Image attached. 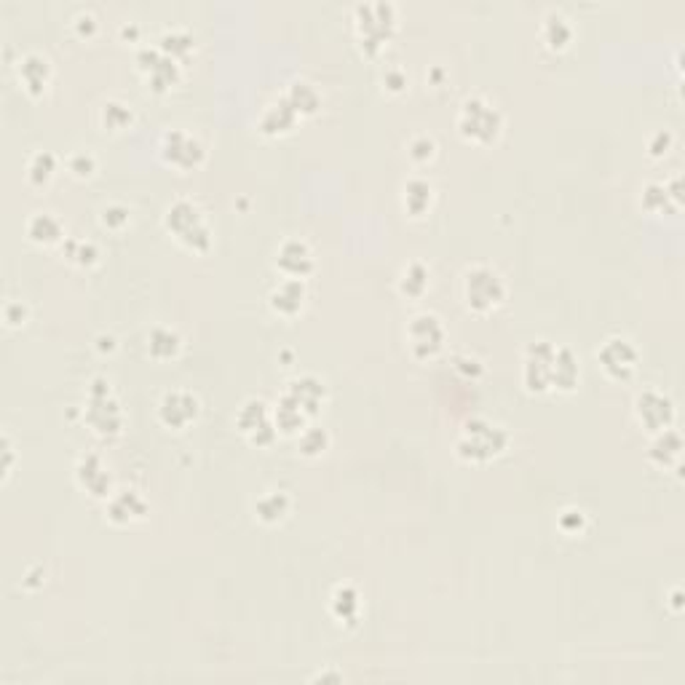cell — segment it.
<instances>
[{
    "label": "cell",
    "instance_id": "cell-1",
    "mask_svg": "<svg viewBox=\"0 0 685 685\" xmlns=\"http://www.w3.org/2000/svg\"><path fill=\"white\" fill-rule=\"evenodd\" d=\"M507 445H509V434L504 426L477 418L463 426L456 442V453L468 463H485L501 456Z\"/></svg>",
    "mask_w": 685,
    "mask_h": 685
},
{
    "label": "cell",
    "instance_id": "cell-2",
    "mask_svg": "<svg viewBox=\"0 0 685 685\" xmlns=\"http://www.w3.org/2000/svg\"><path fill=\"white\" fill-rule=\"evenodd\" d=\"M167 228L169 233H174V238L179 244H185L188 249L193 252H207L209 244H212V230L207 226L201 209L188 201V198H177L167 209Z\"/></svg>",
    "mask_w": 685,
    "mask_h": 685
},
{
    "label": "cell",
    "instance_id": "cell-3",
    "mask_svg": "<svg viewBox=\"0 0 685 685\" xmlns=\"http://www.w3.org/2000/svg\"><path fill=\"white\" fill-rule=\"evenodd\" d=\"M507 297V285L501 274L490 265H474L463 274V300L471 311L487 314L498 308Z\"/></svg>",
    "mask_w": 685,
    "mask_h": 685
},
{
    "label": "cell",
    "instance_id": "cell-4",
    "mask_svg": "<svg viewBox=\"0 0 685 685\" xmlns=\"http://www.w3.org/2000/svg\"><path fill=\"white\" fill-rule=\"evenodd\" d=\"M504 118L496 105H490L485 97H468L458 115V129L468 142L487 145L501 134Z\"/></svg>",
    "mask_w": 685,
    "mask_h": 685
},
{
    "label": "cell",
    "instance_id": "cell-5",
    "mask_svg": "<svg viewBox=\"0 0 685 685\" xmlns=\"http://www.w3.org/2000/svg\"><path fill=\"white\" fill-rule=\"evenodd\" d=\"M86 420L100 437H118L123 426L121 407L111 394V383L105 378H94L89 389V407H86Z\"/></svg>",
    "mask_w": 685,
    "mask_h": 685
},
{
    "label": "cell",
    "instance_id": "cell-6",
    "mask_svg": "<svg viewBox=\"0 0 685 685\" xmlns=\"http://www.w3.org/2000/svg\"><path fill=\"white\" fill-rule=\"evenodd\" d=\"M356 30L362 46L375 54L394 30V8L389 3H362L356 5Z\"/></svg>",
    "mask_w": 685,
    "mask_h": 685
},
{
    "label": "cell",
    "instance_id": "cell-7",
    "mask_svg": "<svg viewBox=\"0 0 685 685\" xmlns=\"http://www.w3.org/2000/svg\"><path fill=\"white\" fill-rule=\"evenodd\" d=\"M552 362H555V345L549 341H535L525 348L522 383L527 391L544 394L552 389Z\"/></svg>",
    "mask_w": 685,
    "mask_h": 685
},
{
    "label": "cell",
    "instance_id": "cell-8",
    "mask_svg": "<svg viewBox=\"0 0 685 685\" xmlns=\"http://www.w3.org/2000/svg\"><path fill=\"white\" fill-rule=\"evenodd\" d=\"M407 342H410V351L418 359H434L442 351V345H445L442 319L437 314H418V316H412V322L407 327Z\"/></svg>",
    "mask_w": 685,
    "mask_h": 685
},
{
    "label": "cell",
    "instance_id": "cell-9",
    "mask_svg": "<svg viewBox=\"0 0 685 685\" xmlns=\"http://www.w3.org/2000/svg\"><path fill=\"white\" fill-rule=\"evenodd\" d=\"M236 423L252 445H271L279 434V429L271 418V410L263 400L244 401L236 415Z\"/></svg>",
    "mask_w": 685,
    "mask_h": 685
},
{
    "label": "cell",
    "instance_id": "cell-10",
    "mask_svg": "<svg viewBox=\"0 0 685 685\" xmlns=\"http://www.w3.org/2000/svg\"><path fill=\"white\" fill-rule=\"evenodd\" d=\"M597 359L611 381H629L637 370V348L629 338H608L597 348Z\"/></svg>",
    "mask_w": 685,
    "mask_h": 685
},
{
    "label": "cell",
    "instance_id": "cell-11",
    "mask_svg": "<svg viewBox=\"0 0 685 685\" xmlns=\"http://www.w3.org/2000/svg\"><path fill=\"white\" fill-rule=\"evenodd\" d=\"M634 415H637V420H640L648 431L659 434V431H664V429L672 426V420H675V404H672V400H670L667 394L653 391V389H645V391L637 394V400H634Z\"/></svg>",
    "mask_w": 685,
    "mask_h": 685
},
{
    "label": "cell",
    "instance_id": "cell-12",
    "mask_svg": "<svg viewBox=\"0 0 685 685\" xmlns=\"http://www.w3.org/2000/svg\"><path fill=\"white\" fill-rule=\"evenodd\" d=\"M164 159L167 164L177 167V169H193L204 161V148L196 137H190L182 129H171L164 134Z\"/></svg>",
    "mask_w": 685,
    "mask_h": 685
},
{
    "label": "cell",
    "instance_id": "cell-13",
    "mask_svg": "<svg viewBox=\"0 0 685 685\" xmlns=\"http://www.w3.org/2000/svg\"><path fill=\"white\" fill-rule=\"evenodd\" d=\"M201 412V401L190 391H167L159 401V418L169 429H185L190 426Z\"/></svg>",
    "mask_w": 685,
    "mask_h": 685
},
{
    "label": "cell",
    "instance_id": "cell-14",
    "mask_svg": "<svg viewBox=\"0 0 685 685\" xmlns=\"http://www.w3.org/2000/svg\"><path fill=\"white\" fill-rule=\"evenodd\" d=\"M75 479L94 498H111L113 496V477H111L108 466L102 463V458L94 456V453L81 456L78 466H75Z\"/></svg>",
    "mask_w": 685,
    "mask_h": 685
},
{
    "label": "cell",
    "instance_id": "cell-15",
    "mask_svg": "<svg viewBox=\"0 0 685 685\" xmlns=\"http://www.w3.org/2000/svg\"><path fill=\"white\" fill-rule=\"evenodd\" d=\"M276 265L289 279H303L314 268V252L303 238H286L276 249Z\"/></svg>",
    "mask_w": 685,
    "mask_h": 685
},
{
    "label": "cell",
    "instance_id": "cell-16",
    "mask_svg": "<svg viewBox=\"0 0 685 685\" xmlns=\"http://www.w3.org/2000/svg\"><path fill=\"white\" fill-rule=\"evenodd\" d=\"M140 67L148 72V83L153 89H169L171 83L179 78V64L177 59L164 54L161 49H145L140 52Z\"/></svg>",
    "mask_w": 685,
    "mask_h": 685
},
{
    "label": "cell",
    "instance_id": "cell-17",
    "mask_svg": "<svg viewBox=\"0 0 685 685\" xmlns=\"http://www.w3.org/2000/svg\"><path fill=\"white\" fill-rule=\"evenodd\" d=\"M286 394L314 418V415L319 412V407L327 400V386H324L319 378H314V375H303V378L289 381Z\"/></svg>",
    "mask_w": 685,
    "mask_h": 685
},
{
    "label": "cell",
    "instance_id": "cell-18",
    "mask_svg": "<svg viewBox=\"0 0 685 685\" xmlns=\"http://www.w3.org/2000/svg\"><path fill=\"white\" fill-rule=\"evenodd\" d=\"M148 514V504L137 490H118L108 498V516L115 525H129Z\"/></svg>",
    "mask_w": 685,
    "mask_h": 685
},
{
    "label": "cell",
    "instance_id": "cell-19",
    "mask_svg": "<svg viewBox=\"0 0 685 685\" xmlns=\"http://www.w3.org/2000/svg\"><path fill=\"white\" fill-rule=\"evenodd\" d=\"M19 78L24 83V89L30 94H41L46 86H49V78H52V64L43 54H27V57L19 59Z\"/></svg>",
    "mask_w": 685,
    "mask_h": 685
},
{
    "label": "cell",
    "instance_id": "cell-20",
    "mask_svg": "<svg viewBox=\"0 0 685 685\" xmlns=\"http://www.w3.org/2000/svg\"><path fill=\"white\" fill-rule=\"evenodd\" d=\"M581 381L578 359L573 356L571 348H555V362H552V389L573 391Z\"/></svg>",
    "mask_w": 685,
    "mask_h": 685
},
{
    "label": "cell",
    "instance_id": "cell-21",
    "mask_svg": "<svg viewBox=\"0 0 685 685\" xmlns=\"http://www.w3.org/2000/svg\"><path fill=\"white\" fill-rule=\"evenodd\" d=\"M64 236V226L59 220L54 212H35L30 220H27V238L41 244V246H52L62 241Z\"/></svg>",
    "mask_w": 685,
    "mask_h": 685
},
{
    "label": "cell",
    "instance_id": "cell-22",
    "mask_svg": "<svg viewBox=\"0 0 685 685\" xmlns=\"http://www.w3.org/2000/svg\"><path fill=\"white\" fill-rule=\"evenodd\" d=\"M308 420H311V415L285 391L282 400L276 401V415H274L276 429H279L282 434H297V437H300V431L305 429Z\"/></svg>",
    "mask_w": 685,
    "mask_h": 685
},
{
    "label": "cell",
    "instance_id": "cell-23",
    "mask_svg": "<svg viewBox=\"0 0 685 685\" xmlns=\"http://www.w3.org/2000/svg\"><path fill=\"white\" fill-rule=\"evenodd\" d=\"M305 303V285L303 279H286L271 294V308L282 316H294Z\"/></svg>",
    "mask_w": 685,
    "mask_h": 685
},
{
    "label": "cell",
    "instance_id": "cell-24",
    "mask_svg": "<svg viewBox=\"0 0 685 685\" xmlns=\"http://www.w3.org/2000/svg\"><path fill=\"white\" fill-rule=\"evenodd\" d=\"M289 514V496L285 490H268L255 501V516L265 525H276Z\"/></svg>",
    "mask_w": 685,
    "mask_h": 685
},
{
    "label": "cell",
    "instance_id": "cell-25",
    "mask_svg": "<svg viewBox=\"0 0 685 685\" xmlns=\"http://www.w3.org/2000/svg\"><path fill=\"white\" fill-rule=\"evenodd\" d=\"M431 198H434V190L423 177H412L404 182V209L410 215H415V217L423 215L431 207Z\"/></svg>",
    "mask_w": 685,
    "mask_h": 685
},
{
    "label": "cell",
    "instance_id": "cell-26",
    "mask_svg": "<svg viewBox=\"0 0 685 685\" xmlns=\"http://www.w3.org/2000/svg\"><path fill=\"white\" fill-rule=\"evenodd\" d=\"M680 448H683V442H680V434L678 431H672V429H664V431H659L656 434V439H653V445H651V460H656L659 466H670V463H678V458H680Z\"/></svg>",
    "mask_w": 685,
    "mask_h": 685
},
{
    "label": "cell",
    "instance_id": "cell-27",
    "mask_svg": "<svg viewBox=\"0 0 685 685\" xmlns=\"http://www.w3.org/2000/svg\"><path fill=\"white\" fill-rule=\"evenodd\" d=\"M182 348V338L177 335V330L171 327H156L148 338V351L153 359L159 362H167V359H174Z\"/></svg>",
    "mask_w": 685,
    "mask_h": 685
},
{
    "label": "cell",
    "instance_id": "cell-28",
    "mask_svg": "<svg viewBox=\"0 0 685 685\" xmlns=\"http://www.w3.org/2000/svg\"><path fill=\"white\" fill-rule=\"evenodd\" d=\"M297 121V113L292 111V105L285 100H279V102H274V105H268L265 108V113L260 118V129L265 131V134H282L286 129H292V123Z\"/></svg>",
    "mask_w": 685,
    "mask_h": 685
},
{
    "label": "cell",
    "instance_id": "cell-29",
    "mask_svg": "<svg viewBox=\"0 0 685 685\" xmlns=\"http://www.w3.org/2000/svg\"><path fill=\"white\" fill-rule=\"evenodd\" d=\"M286 102L292 105V111L297 115L316 113L319 105H322V97H319V92H316L308 81H297V83H292V89L286 92Z\"/></svg>",
    "mask_w": 685,
    "mask_h": 685
},
{
    "label": "cell",
    "instance_id": "cell-30",
    "mask_svg": "<svg viewBox=\"0 0 685 685\" xmlns=\"http://www.w3.org/2000/svg\"><path fill=\"white\" fill-rule=\"evenodd\" d=\"M541 33H544V41H546L552 49H563V46H565V43L573 38L571 22H568L560 11H549V14L544 16V27H541Z\"/></svg>",
    "mask_w": 685,
    "mask_h": 685
},
{
    "label": "cell",
    "instance_id": "cell-31",
    "mask_svg": "<svg viewBox=\"0 0 685 685\" xmlns=\"http://www.w3.org/2000/svg\"><path fill=\"white\" fill-rule=\"evenodd\" d=\"M429 268L423 265V263H410V265H404V271H401L400 276V292L404 297H412V300H418V297H423V292L429 289Z\"/></svg>",
    "mask_w": 685,
    "mask_h": 685
},
{
    "label": "cell",
    "instance_id": "cell-32",
    "mask_svg": "<svg viewBox=\"0 0 685 685\" xmlns=\"http://www.w3.org/2000/svg\"><path fill=\"white\" fill-rule=\"evenodd\" d=\"M54 169H57V161L49 150H38L30 164H27V177L33 185H46L52 177H54Z\"/></svg>",
    "mask_w": 685,
    "mask_h": 685
},
{
    "label": "cell",
    "instance_id": "cell-33",
    "mask_svg": "<svg viewBox=\"0 0 685 685\" xmlns=\"http://www.w3.org/2000/svg\"><path fill=\"white\" fill-rule=\"evenodd\" d=\"M330 448V434L319 426H305L300 431V453L308 458L322 456Z\"/></svg>",
    "mask_w": 685,
    "mask_h": 685
},
{
    "label": "cell",
    "instance_id": "cell-34",
    "mask_svg": "<svg viewBox=\"0 0 685 685\" xmlns=\"http://www.w3.org/2000/svg\"><path fill=\"white\" fill-rule=\"evenodd\" d=\"M670 196H672L675 201H680V188H675V190L670 193V190H667V185H661V182H651V185L642 190V207H645V209H651V212H661V209H667Z\"/></svg>",
    "mask_w": 685,
    "mask_h": 685
},
{
    "label": "cell",
    "instance_id": "cell-35",
    "mask_svg": "<svg viewBox=\"0 0 685 685\" xmlns=\"http://www.w3.org/2000/svg\"><path fill=\"white\" fill-rule=\"evenodd\" d=\"M333 611L341 622H351L359 611V597L351 586H341L335 592V600H333Z\"/></svg>",
    "mask_w": 685,
    "mask_h": 685
},
{
    "label": "cell",
    "instance_id": "cell-36",
    "mask_svg": "<svg viewBox=\"0 0 685 685\" xmlns=\"http://www.w3.org/2000/svg\"><path fill=\"white\" fill-rule=\"evenodd\" d=\"M64 255H67L72 263H78V265H92V263L97 260V246L89 244V241H70V244L64 246Z\"/></svg>",
    "mask_w": 685,
    "mask_h": 685
},
{
    "label": "cell",
    "instance_id": "cell-37",
    "mask_svg": "<svg viewBox=\"0 0 685 685\" xmlns=\"http://www.w3.org/2000/svg\"><path fill=\"white\" fill-rule=\"evenodd\" d=\"M190 46H193V38L188 35V33H179V30H174V33H167L164 38H161V52L164 54H182V52H190Z\"/></svg>",
    "mask_w": 685,
    "mask_h": 685
},
{
    "label": "cell",
    "instance_id": "cell-38",
    "mask_svg": "<svg viewBox=\"0 0 685 685\" xmlns=\"http://www.w3.org/2000/svg\"><path fill=\"white\" fill-rule=\"evenodd\" d=\"M102 121H105V126H111V129H121L123 123L131 121V111H129L126 105H121V102H108V105L102 108Z\"/></svg>",
    "mask_w": 685,
    "mask_h": 685
},
{
    "label": "cell",
    "instance_id": "cell-39",
    "mask_svg": "<svg viewBox=\"0 0 685 685\" xmlns=\"http://www.w3.org/2000/svg\"><path fill=\"white\" fill-rule=\"evenodd\" d=\"M434 150H437V142L431 137H426V134H420V137H415L410 142V159L412 161H429L434 156Z\"/></svg>",
    "mask_w": 685,
    "mask_h": 685
},
{
    "label": "cell",
    "instance_id": "cell-40",
    "mask_svg": "<svg viewBox=\"0 0 685 685\" xmlns=\"http://www.w3.org/2000/svg\"><path fill=\"white\" fill-rule=\"evenodd\" d=\"M94 156L92 153H75V156H70V169H72V174L75 177H89L92 171H94Z\"/></svg>",
    "mask_w": 685,
    "mask_h": 685
},
{
    "label": "cell",
    "instance_id": "cell-41",
    "mask_svg": "<svg viewBox=\"0 0 685 685\" xmlns=\"http://www.w3.org/2000/svg\"><path fill=\"white\" fill-rule=\"evenodd\" d=\"M102 223L108 226V228H121V226H126L129 223V209L126 207H108L105 212H102Z\"/></svg>",
    "mask_w": 685,
    "mask_h": 685
},
{
    "label": "cell",
    "instance_id": "cell-42",
    "mask_svg": "<svg viewBox=\"0 0 685 685\" xmlns=\"http://www.w3.org/2000/svg\"><path fill=\"white\" fill-rule=\"evenodd\" d=\"M5 322L11 324V327H16V324H24V319H27V308L22 305V303H5Z\"/></svg>",
    "mask_w": 685,
    "mask_h": 685
},
{
    "label": "cell",
    "instance_id": "cell-43",
    "mask_svg": "<svg viewBox=\"0 0 685 685\" xmlns=\"http://www.w3.org/2000/svg\"><path fill=\"white\" fill-rule=\"evenodd\" d=\"M581 525H584V512H578V509H568V512H563V516H560V527L565 533H578Z\"/></svg>",
    "mask_w": 685,
    "mask_h": 685
},
{
    "label": "cell",
    "instance_id": "cell-44",
    "mask_svg": "<svg viewBox=\"0 0 685 685\" xmlns=\"http://www.w3.org/2000/svg\"><path fill=\"white\" fill-rule=\"evenodd\" d=\"M383 83L389 86V89H394V92H400L401 86H407V78H404V72H401L400 67H391L386 75H383Z\"/></svg>",
    "mask_w": 685,
    "mask_h": 685
}]
</instances>
